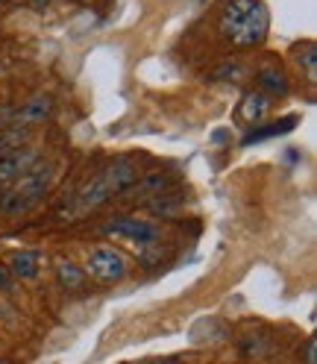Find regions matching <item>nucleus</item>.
<instances>
[{
  "mask_svg": "<svg viewBox=\"0 0 317 364\" xmlns=\"http://www.w3.org/2000/svg\"><path fill=\"white\" fill-rule=\"evenodd\" d=\"M294 127H297V115H288V118H282V121H274V124H267V127H256L253 132H247L244 139H241V144L250 147V144H259V141H264V139H276V135L291 132Z\"/></svg>",
  "mask_w": 317,
  "mask_h": 364,
  "instance_id": "obj_9",
  "label": "nucleus"
},
{
  "mask_svg": "<svg viewBox=\"0 0 317 364\" xmlns=\"http://www.w3.org/2000/svg\"><path fill=\"white\" fill-rule=\"evenodd\" d=\"M220 38L238 50H253L267 38L270 12L262 0H226L217 21Z\"/></svg>",
  "mask_w": 317,
  "mask_h": 364,
  "instance_id": "obj_1",
  "label": "nucleus"
},
{
  "mask_svg": "<svg viewBox=\"0 0 317 364\" xmlns=\"http://www.w3.org/2000/svg\"><path fill=\"white\" fill-rule=\"evenodd\" d=\"M135 182H139V165L132 162V159H115L112 165H106L88 186L77 194V215H85V212H92L97 206H103V203L109 197H115V194H124L129 191Z\"/></svg>",
  "mask_w": 317,
  "mask_h": 364,
  "instance_id": "obj_2",
  "label": "nucleus"
},
{
  "mask_svg": "<svg viewBox=\"0 0 317 364\" xmlns=\"http://www.w3.org/2000/svg\"><path fill=\"white\" fill-rule=\"evenodd\" d=\"M0 364H6V361H4V358H0Z\"/></svg>",
  "mask_w": 317,
  "mask_h": 364,
  "instance_id": "obj_21",
  "label": "nucleus"
},
{
  "mask_svg": "<svg viewBox=\"0 0 317 364\" xmlns=\"http://www.w3.org/2000/svg\"><path fill=\"white\" fill-rule=\"evenodd\" d=\"M53 112V100L50 97H36V100H30L27 106H21V109H15V118L12 121H18V124H33V121H44Z\"/></svg>",
  "mask_w": 317,
  "mask_h": 364,
  "instance_id": "obj_10",
  "label": "nucleus"
},
{
  "mask_svg": "<svg viewBox=\"0 0 317 364\" xmlns=\"http://www.w3.org/2000/svg\"><path fill=\"white\" fill-rule=\"evenodd\" d=\"M300 355H303V361H306V364H317V341H314V338H308V341H306V347H303V353H300Z\"/></svg>",
  "mask_w": 317,
  "mask_h": 364,
  "instance_id": "obj_17",
  "label": "nucleus"
},
{
  "mask_svg": "<svg viewBox=\"0 0 317 364\" xmlns=\"http://www.w3.org/2000/svg\"><path fill=\"white\" fill-rule=\"evenodd\" d=\"M183 203H186V200L179 197V194H168V191H165V194L153 197V200L147 203V209H150L153 215H165V218H168V215H173L176 209H183Z\"/></svg>",
  "mask_w": 317,
  "mask_h": 364,
  "instance_id": "obj_15",
  "label": "nucleus"
},
{
  "mask_svg": "<svg viewBox=\"0 0 317 364\" xmlns=\"http://www.w3.org/2000/svg\"><path fill=\"white\" fill-rule=\"evenodd\" d=\"M162 364H173V361H162Z\"/></svg>",
  "mask_w": 317,
  "mask_h": 364,
  "instance_id": "obj_20",
  "label": "nucleus"
},
{
  "mask_svg": "<svg viewBox=\"0 0 317 364\" xmlns=\"http://www.w3.org/2000/svg\"><path fill=\"white\" fill-rule=\"evenodd\" d=\"M56 277H59L62 288H68V291H80V288L85 285V277H88V273H82L74 262H59V264H56Z\"/></svg>",
  "mask_w": 317,
  "mask_h": 364,
  "instance_id": "obj_13",
  "label": "nucleus"
},
{
  "mask_svg": "<svg viewBox=\"0 0 317 364\" xmlns=\"http://www.w3.org/2000/svg\"><path fill=\"white\" fill-rule=\"evenodd\" d=\"M36 162H38V153L33 147H18L9 153H0V186H9L18 176H24L27 171H33Z\"/></svg>",
  "mask_w": 317,
  "mask_h": 364,
  "instance_id": "obj_6",
  "label": "nucleus"
},
{
  "mask_svg": "<svg viewBox=\"0 0 317 364\" xmlns=\"http://www.w3.org/2000/svg\"><path fill=\"white\" fill-rule=\"evenodd\" d=\"M27 141H30V132L24 127H0V153L27 147Z\"/></svg>",
  "mask_w": 317,
  "mask_h": 364,
  "instance_id": "obj_14",
  "label": "nucleus"
},
{
  "mask_svg": "<svg viewBox=\"0 0 317 364\" xmlns=\"http://www.w3.org/2000/svg\"><path fill=\"white\" fill-rule=\"evenodd\" d=\"M135 194H141V197H158V194H165L168 188H173V179L171 176H165V173H153V176H147V179H141V182H135Z\"/></svg>",
  "mask_w": 317,
  "mask_h": 364,
  "instance_id": "obj_12",
  "label": "nucleus"
},
{
  "mask_svg": "<svg viewBox=\"0 0 317 364\" xmlns=\"http://www.w3.org/2000/svg\"><path fill=\"white\" fill-rule=\"evenodd\" d=\"M294 53H297L300 68H306V74L314 80V68H317V44H314V41L297 44V48H294Z\"/></svg>",
  "mask_w": 317,
  "mask_h": 364,
  "instance_id": "obj_16",
  "label": "nucleus"
},
{
  "mask_svg": "<svg viewBox=\"0 0 317 364\" xmlns=\"http://www.w3.org/2000/svg\"><path fill=\"white\" fill-rule=\"evenodd\" d=\"M267 112H270V97L262 95V91H247V95L241 97V103H238V121L259 124V121L267 118Z\"/></svg>",
  "mask_w": 317,
  "mask_h": 364,
  "instance_id": "obj_8",
  "label": "nucleus"
},
{
  "mask_svg": "<svg viewBox=\"0 0 317 364\" xmlns=\"http://www.w3.org/2000/svg\"><path fill=\"white\" fill-rule=\"evenodd\" d=\"M38 262H41V256L36 253V250H18V253L12 256V262H9L12 277H18V279H33L36 273H38Z\"/></svg>",
  "mask_w": 317,
  "mask_h": 364,
  "instance_id": "obj_11",
  "label": "nucleus"
},
{
  "mask_svg": "<svg viewBox=\"0 0 317 364\" xmlns=\"http://www.w3.org/2000/svg\"><path fill=\"white\" fill-rule=\"evenodd\" d=\"M106 235H118V238H127L139 247H150L158 241V226L150 223V220H139V218H118V220H109L103 226Z\"/></svg>",
  "mask_w": 317,
  "mask_h": 364,
  "instance_id": "obj_5",
  "label": "nucleus"
},
{
  "mask_svg": "<svg viewBox=\"0 0 317 364\" xmlns=\"http://www.w3.org/2000/svg\"><path fill=\"white\" fill-rule=\"evenodd\" d=\"M256 82L262 85L259 91H262V95H267V97H285L288 91H291V82H288V77H285V71H282L279 65L259 68V71H256Z\"/></svg>",
  "mask_w": 317,
  "mask_h": 364,
  "instance_id": "obj_7",
  "label": "nucleus"
},
{
  "mask_svg": "<svg viewBox=\"0 0 317 364\" xmlns=\"http://www.w3.org/2000/svg\"><path fill=\"white\" fill-rule=\"evenodd\" d=\"M12 118H15V106H0V127L12 124Z\"/></svg>",
  "mask_w": 317,
  "mask_h": 364,
  "instance_id": "obj_18",
  "label": "nucleus"
},
{
  "mask_svg": "<svg viewBox=\"0 0 317 364\" xmlns=\"http://www.w3.org/2000/svg\"><path fill=\"white\" fill-rule=\"evenodd\" d=\"M88 273L103 285H115L127 277V259L115 247H97L88 253Z\"/></svg>",
  "mask_w": 317,
  "mask_h": 364,
  "instance_id": "obj_4",
  "label": "nucleus"
},
{
  "mask_svg": "<svg viewBox=\"0 0 317 364\" xmlns=\"http://www.w3.org/2000/svg\"><path fill=\"white\" fill-rule=\"evenodd\" d=\"M0 288H9V277H6V267L0 264Z\"/></svg>",
  "mask_w": 317,
  "mask_h": 364,
  "instance_id": "obj_19",
  "label": "nucleus"
},
{
  "mask_svg": "<svg viewBox=\"0 0 317 364\" xmlns=\"http://www.w3.org/2000/svg\"><path fill=\"white\" fill-rule=\"evenodd\" d=\"M50 168H38V171H27L24 176H18V182L6 191L0 194V215H21L33 209L36 203L48 194L50 188Z\"/></svg>",
  "mask_w": 317,
  "mask_h": 364,
  "instance_id": "obj_3",
  "label": "nucleus"
}]
</instances>
